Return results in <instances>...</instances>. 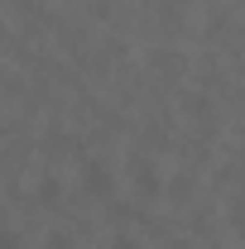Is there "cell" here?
Wrapping results in <instances>:
<instances>
[{
  "mask_svg": "<svg viewBox=\"0 0 245 249\" xmlns=\"http://www.w3.org/2000/svg\"><path fill=\"white\" fill-rule=\"evenodd\" d=\"M82 182L92 187V192H106V187H111V178H106V173H101V163H96V158H92V163H87V168H82Z\"/></svg>",
  "mask_w": 245,
  "mask_h": 249,
  "instance_id": "obj_1",
  "label": "cell"
},
{
  "mask_svg": "<svg viewBox=\"0 0 245 249\" xmlns=\"http://www.w3.org/2000/svg\"><path fill=\"white\" fill-rule=\"evenodd\" d=\"M135 182L140 187H159V173H154L149 158H135Z\"/></svg>",
  "mask_w": 245,
  "mask_h": 249,
  "instance_id": "obj_2",
  "label": "cell"
},
{
  "mask_svg": "<svg viewBox=\"0 0 245 249\" xmlns=\"http://www.w3.org/2000/svg\"><path fill=\"white\" fill-rule=\"evenodd\" d=\"M0 249H15V235L10 230H0Z\"/></svg>",
  "mask_w": 245,
  "mask_h": 249,
  "instance_id": "obj_3",
  "label": "cell"
},
{
  "mask_svg": "<svg viewBox=\"0 0 245 249\" xmlns=\"http://www.w3.org/2000/svg\"><path fill=\"white\" fill-rule=\"evenodd\" d=\"M111 249H135V240H130V235H121V240H116Z\"/></svg>",
  "mask_w": 245,
  "mask_h": 249,
  "instance_id": "obj_4",
  "label": "cell"
}]
</instances>
